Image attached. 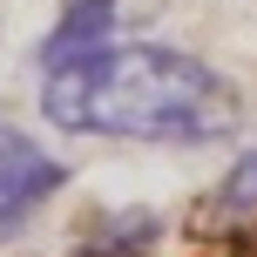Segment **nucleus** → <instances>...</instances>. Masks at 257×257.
Here are the masks:
<instances>
[{
    "label": "nucleus",
    "mask_w": 257,
    "mask_h": 257,
    "mask_svg": "<svg viewBox=\"0 0 257 257\" xmlns=\"http://www.w3.org/2000/svg\"><path fill=\"white\" fill-rule=\"evenodd\" d=\"M41 108L54 128L128 142H210L237 122V95L210 61L149 41H102L41 68Z\"/></svg>",
    "instance_id": "nucleus-1"
},
{
    "label": "nucleus",
    "mask_w": 257,
    "mask_h": 257,
    "mask_svg": "<svg viewBox=\"0 0 257 257\" xmlns=\"http://www.w3.org/2000/svg\"><path fill=\"white\" fill-rule=\"evenodd\" d=\"M61 183H68V169L54 163L41 142H27V136H14V128H0V237L21 230V223L34 217V210L48 203Z\"/></svg>",
    "instance_id": "nucleus-2"
},
{
    "label": "nucleus",
    "mask_w": 257,
    "mask_h": 257,
    "mask_svg": "<svg viewBox=\"0 0 257 257\" xmlns=\"http://www.w3.org/2000/svg\"><path fill=\"white\" fill-rule=\"evenodd\" d=\"M128 14H136L128 0H68L61 21H54V34H48V48H41V68L68 61V54H88V48H102V41H122Z\"/></svg>",
    "instance_id": "nucleus-3"
},
{
    "label": "nucleus",
    "mask_w": 257,
    "mask_h": 257,
    "mask_svg": "<svg viewBox=\"0 0 257 257\" xmlns=\"http://www.w3.org/2000/svg\"><path fill=\"white\" fill-rule=\"evenodd\" d=\"M217 203L230 210V217H257V149L244 156V163L223 176V190H217Z\"/></svg>",
    "instance_id": "nucleus-4"
}]
</instances>
